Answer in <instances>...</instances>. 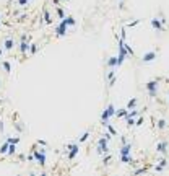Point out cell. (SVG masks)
Returning a JSON list of instances; mask_svg holds the SVG:
<instances>
[{"instance_id":"obj_1","label":"cell","mask_w":169,"mask_h":176,"mask_svg":"<svg viewBox=\"0 0 169 176\" xmlns=\"http://www.w3.org/2000/svg\"><path fill=\"white\" fill-rule=\"evenodd\" d=\"M112 116H115V108H114V105H107L106 106V109H104V113H103V116H101V119H103V124H104V126H107V119L112 117Z\"/></svg>"},{"instance_id":"obj_2","label":"cell","mask_w":169,"mask_h":176,"mask_svg":"<svg viewBox=\"0 0 169 176\" xmlns=\"http://www.w3.org/2000/svg\"><path fill=\"white\" fill-rule=\"evenodd\" d=\"M159 85H158V80H151L146 83V90H148L150 95H156V91H158Z\"/></svg>"},{"instance_id":"obj_3","label":"cell","mask_w":169,"mask_h":176,"mask_svg":"<svg viewBox=\"0 0 169 176\" xmlns=\"http://www.w3.org/2000/svg\"><path fill=\"white\" fill-rule=\"evenodd\" d=\"M163 23H164V18H163V20H158V18H153V20H150V25L153 26V28H154L156 31H158V33L164 30Z\"/></svg>"},{"instance_id":"obj_4","label":"cell","mask_w":169,"mask_h":176,"mask_svg":"<svg viewBox=\"0 0 169 176\" xmlns=\"http://www.w3.org/2000/svg\"><path fill=\"white\" fill-rule=\"evenodd\" d=\"M67 30H68V25H67L64 20H62V21L59 23V26H57L55 33H57V36H65V34H67Z\"/></svg>"},{"instance_id":"obj_5","label":"cell","mask_w":169,"mask_h":176,"mask_svg":"<svg viewBox=\"0 0 169 176\" xmlns=\"http://www.w3.org/2000/svg\"><path fill=\"white\" fill-rule=\"evenodd\" d=\"M76 153H78V145L76 144H70L68 145V158L73 160L75 156H76Z\"/></svg>"},{"instance_id":"obj_6","label":"cell","mask_w":169,"mask_h":176,"mask_svg":"<svg viewBox=\"0 0 169 176\" xmlns=\"http://www.w3.org/2000/svg\"><path fill=\"white\" fill-rule=\"evenodd\" d=\"M154 57H156V51H151V52H145L143 57H142V61H143V62H151V61H154Z\"/></svg>"},{"instance_id":"obj_7","label":"cell","mask_w":169,"mask_h":176,"mask_svg":"<svg viewBox=\"0 0 169 176\" xmlns=\"http://www.w3.org/2000/svg\"><path fill=\"white\" fill-rule=\"evenodd\" d=\"M166 148H168L166 142H158V145H156V152L158 153H166Z\"/></svg>"},{"instance_id":"obj_8","label":"cell","mask_w":169,"mask_h":176,"mask_svg":"<svg viewBox=\"0 0 169 176\" xmlns=\"http://www.w3.org/2000/svg\"><path fill=\"white\" fill-rule=\"evenodd\" d=\"M31 47V44H28L26 42V39H21V42H20V51H21V54H26V51Z\"/></svg>"},{"instance_id":"obj_9","label":"cell","mask_w":169,"mask_h":176,"mask_svg":"<svg viewBox=\"0 0 169 176\" xmlns=\"http://www.w3.org/2000/svg\"><path fill=\"white\" fill-rule=\"evenodd\" d=\"M11 47H13V39H11V38H7V39H5V42H3V49L10 51Z\"/></svg>"},{"instance_id":"obj_10","label":"cell","mask_w":169,"mask_h":176,"mask_svg":"<svg viewBox=\"0 0 169 176\" xmlns=\"http://www.w3.org/2000/svg\"><path fill=\"white\" fill-rule=\"evenodd\" d=\"M44 21L47 23V25H50V23H52V16H50L49 10H44Z\"/></svg>"},{"instance_id":"obj_11","label":"cell","mask_w":169,"mask_h":176,"mask_svg":"<svg viewBox=\"0 0 169 176\" xmlns=\"http://www.w3.org/2000/svg\"><path fill=\"white\" fill-rule=\"evenodd\" d=\"M55 13H57V16H59L60 20H64L65 18V13H64V10H62L60 7H55Z\"/></svg>"},{"instance_id":"obj_12","label":"cell","mask_w":169,"mask_h":176,"mask_svg":"<svg viewBox=\"0 0 169 176\" xmlns=\"http://www.w3.org/2000/svg\"><path fill=\"white\" fill-rule=\"evenodd\" d=\"M127 114H129V113H127V109H119L117 113H115V116H117V117H127Z\"/></svg>"},{"instance_id":"obj_13","label":"cell","mask_w":169,"mask_h":176,"mask_svg":"<svg viewBox=\"0 0 169 176\" xmlns=\"http://www.w3.org/2000/svg\"><path fill=\"white\" fill-rule=\"evenodd\" d=\"M64 21H65V23H67L68 26H73V25H75V20L72 18V16H65V18H64Z\"/></svg>"},{"instance_id":"obj_14","label":"cell","mask_w":169,"mask_h":176,"mask_svg":"<svg viewBox=\"0 0 169 176\" xmlns=\"http://www.w3.org/2000/svg\"><path fill=\"white\" fill-rule=\"evenodd\" d=\"M115 65H119L117 57H111V59H109V67H115Z\"/></svg>"},{"instance_id":"obj_15","label":"cell","mask_w":169,"mask_h":176,"mask_svg":"<svg viewBox=\"0 0 169 176\" xmlns=\"http://www.w3.org/2000/svg\"><path fill=\"white\" fill-rule=\"evenodd\" d=\"M88 137H90V132L86 131V132H84V134H81V136H80L78 142H84V140H88Z\"/></svg>"},{"instance_id":"obj_16","label":"cell","mask_w":169,"mask_h":176,"mask_svg":"<svg viewBox=\"0 0 169 176\" xmlns=\"http://www.w3.org/2000/svg\"><path fill=\"white\" fill-rule=\"evenodd\" d=\"M137 105V98H132L129 101V105H127V109H133V106Z\"/></svg>"},{"instance_id":"obj_17","label":"cell","mask_w":169,"mask_h":176,"mask_svg":"<svg viewBox=\"0 0 169 176\" xmlns=\"http://www.w3.org/2000/svg\"><path fill=\"white\" fill-rule=\"evenodd\" d=\"M158 129H166V121L164 119H159L158 121Z\"/></svg>"},{"instance_id":"obj_18","label":"cell","mask_w":169,"mask_h":176,"mask_svg":"<svg viewBox=\"0 0 169 176\" xmlns=\"http://www.w3.org/2000/svg\"><path fill=\"white\" fill-rule=\"evenodd\" d=\"M3 69H5L7 72H10V70H11V69H10V64H8L7 61H3Z\"/></svg>"},{"instance_id":"obj_19","label":"cell","mask_w":169,"mask_h":176,"mask_svg":"<svg viewBox=\"0 0 169 176\" xmlns=\"http://www.w3.org/2000/svg\"><path fill=\"white\" fill-rule=\"evenodd\" d=\"M36 51H38V46H36V44H31V47H30V52H31V54H34Z\"/></svg>"},{"instance_id":"obj_20","label":"cell","mask_w":169,"mask_h":176,"mask_svg":"<svg viewBox=\"0 0 169 176\" xmlns=\"http://www.w3.org/2000/svg\"><path fill=\"white\" fill-rule=\"evenodd\" d=\"M107 131L111 132V134H112V136H115V129L112 126H111V124H107Z\"/></svg>"},{"instance_id":"obj_21","label":"cell","mask_w":169,"mask_h":176,"mask_svg":"<svg viewBox=\"0 0 169 176\" xmlns=\"http://www.w3.org/2000/svg\"><path fill=\"white\" fill-rule=\"evenodd\" d=\"M7 140L10 142V144H16V142L20 140V139H7Z\"/></svg>"},{"instance_id":"obj_22","label":"cell","mask_w":169,"mask_h":176,"mask_svg":"<svg viewBox=\"0 0 169 176\" xmlns=\"http://www.w3.org/2000/svg\"><path fill=\"white\" fill-rule=\"evenodd\" d=\"M28 3V0H18V5H26Z\"/></svg>"},{"instance_id":"obj_23","label":"cell","mask_w":169,"mask_h":176,"mask_svg":"<svg viewBox=\"0 0 169 176\" xmlns=\"http://www.w3.org/2000/svg\"><path fill=\"white\" fill-rule=\"evenodd\" d=\"M57 2H60V0H57Z\"/></svg>"}]
</instances>
